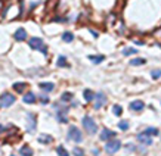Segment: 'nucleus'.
<instances>
[{
	"label": "nucleus",
	"mask_w": 161,
	"mask_h": 156,
	"mask_svg": "<svg viewBox=\"0 0 161 156\" xmlns=\"http://www.w3.org/2000/svg\"><path fill=\"white\" fill-rule=\"evenodd\" d=\"M28 44H30V47H31V49H34V50H39V52H41L43 55H47L46 43L41 39H39V37H33V39H30Z\"/></svg>",
	"instance_id": "nucleus-1"
},
{
	"label": "nucleus",
	"mask_w": 161,
	"mask_h": 156,
	"mask_svg": "<svg viewBox=\"0 0 161 156\" xmlns=\"http://www.w3.org/2000/svg\"><path fill=\"white\" fill-rule=\"evenodd\" d=\"M81 122H83L84 130H86L89 134H95L96 131H98V125H96V122H95V119L92 117H89V115H86V117L81 119Z\"/></svg>",
	"instance_id": "nucleus-2"
},
{
	"label": "nucleus",
	"mask_w": 161,
	"mask_h": 156,
	"mask_svg": "<svg viewBox=\"0 0 161 156\" xmlns=\"http://www.w3.org/2000/svg\"><path fill=\"white\" fill-rule=\"evenodd\" d=\"M68 139L76 141V143H81L83 141V134H81V131L77 127H70V130H68Z\"/></svg>",
	"instance_id": "nucleus-3"
},
{
	"label": "nucleus",
	"mask_w": 161,
	"mask_h": 156,
	"mask_svg": "<svg viewBox=\"0 0 161 156\" xmlns=\"http://www.w3.org/2000/svg\"><path fill=\"white\" fill-rule=\"evenodd\" d=\"M120 147H121V141H120V140H115V139H111L108 143H106L105 152L110 153V155H112V153H115V152L120 150Z\"/></svg>",
	"instance_id": "nucleus-4"
},
{
	"label": "nucleus",
	"mask_w": 161,
	"mask_h": 156,
	"mask_svg": "<svg viewBox=\"0 0 161 156\" xmlns=\"http://www.w3.org/2000/svg\"><path fill=\"white\" fill-rule=\"evenodd\" d=\"M15 96L11 94V93H3V94L0 96V106L2 108H9L15 103Z\"/></svg>",
	"instance_id": "nucleus-5"
},
{
	"label": "nucleus",
	"mask_w": 161,
	"mask_h": 156,
	"mask_svg": "<svg viewBox=\"0 0 161 156\" xmlns=\"http://www.w3.org/2000/svg\"><path fill=\"white\" fill-rule=\"evenodd\" d=\"M95 109H100L102 106L106 103V96L104 91H99V93H96V96H95Z\"/></svg>",
	"instance_id": "nucleus-6"
},
{
	"label": "nucleus",
	"mask_w": 161,
	"mask_h": 156,
	"mask_svg": "<svg viewBox=\"0 0 161 156\" xmlns=\"http://www.w3.org/2000/svg\"><path fill=\"white\" fill-rule=\"evenodd\" d=\"M27 119H28L27 130H28V131H34V128H36V124H37V121H36V115H34V113H31V112H28V113H27Z\"/></svg>",
	"instance_id": "nucleus-7"
},
{
	"label": "nucleus",
	"mask_w": 161,
	"mask_h": 156,
	"mask_svg": "<svg viewBox=\"0 0 161 156\" xmlns=\"http://www.w3.org/2000/svg\"><path fill=\"white\" fill-rule=\"evenodd\" d=\"M112 137H115V133L111 131V130H108V128L102 130V133H100V135H99V139L104 140V141H110Z\"/></svg>",
	"instance_id": "nucleus-8"
},
{
	"label": "nucleus",
	"mask_w": 161,
	"mask_h": 156,
	"mask_svg": "<svg viewBox=\"0 0 161 156\" xmlns=\"http://www.w3.org/2000/svg\"><path fill=\"white\" fill-rule=\"evenodd\" d=\"M138 141H140L142 145H146V146L152 145V139H151V135H148V134H145V133L138 134Z\"/></svg>",
	"instance_id": "nucleus-9"
},
{
	"label": "nucleus",
	"mask_w": 161,
	"mask_h": 156,
	"mask_svg": "<svg viewBox=\"0 0 161 156\" xmlns=\"http://www.w3.org/2000/svg\"><path fill=\"white\" fill-rule=\"evenodd\" d=\"M13 37H15V40H17V41H25V39H27V31H25L24 28H19V30H17V31H15Z\"/></svg>",
	"instance_id": "nucleus-10"
},
{
	"label": "nucleus",
	"mask_w": 161,
	"mask_h": 156,
	"mask_svg": "<svg viewBox=\"0 0 161 156\" xmlns=\"http://www.w3.org/2000/svg\"><path fill=\"white\" fill-rule=\"evenodd\" d=\"M144 108H145V103L142 100H134L130 103V109L134 112H140V111H144Z\"/></svg>",
	"instance_id": "nucleus-11"
},
{
	"label": "nucleus",
	"mask_w": 161,
	"mask_h": 156,
	"mask_svg": "<svg viewBox=\"0 0 161 156\" xmlns=\"http://www.w3.org/2000/svg\"><path fill=\"white\" fill-rule=\"evenodd\" d=\"M25 103H28V105H33L34 102H36V94H34L33 91H28V93H25L24 94V99H22Z\"/></svg>",
	"instance_id": "nucleus-12"
},
{
	"label": "nucleus",
	"mask_w": 161,
	"mask_h": 156,
	"mask_svg": "<svg viewBox=\"0 0 161 156\" xmlns=\"http://www.w3.org/2000/svg\"><path fill=\"white\" fill-rule=\"evenodd\" d=\"M39 87H40V89H43L45 91H47V93H49V91H52V90L55 89V84H53V83H40V84H39Z\"/></svg>",
	"instance_id": "nucleus-13"
},
{
	"label": "nucleus",
	"mask_w": 161,
	"mask_h": 156,
	"mask_svg": "<svg viewBox=\"0 0 161 156\" xmlns=\"http://www.w3.org/2000/svg\"><path fill=\"white\" fill-rule=\"evenodd\" d=\"M83 96H84V100L92 102V100L95 99V96H96V94H95V93L92 91V90L87 89V90H84V91H83Z\"/></svg>",
	"instance_id": "nucleus-14"
},
{
	"label": "nucleus",
	"mask_w": 161,
	"mask_h": 156,
	"mask_svg": "<svg viewBox=\"0 0 161 156\" xmlns=\"http://www.w3.org/2000/svg\"><path fill=\"white\" fill-rule=\"evenodd\" d=\"M27 89V84L25 83H15L13 84V90L17 93H24V90Z\"/></svg>",
	"instance_id": "nucleus-15"
},
{
	"label": "nucleus",
	"mask_w": 161,
	"mask_h": 156,
	"mask_svg": "<svg viewBox=\"0 0 161 156\" xmlns=\"http://www.w3.org/2000/svg\"><path fill=\"white\" fill-rule=\"evenodd\" d=\"M62 40H64L65 43H72V40H74V34L70 33V31H65V33L62 34Z\"/></svg>",
	"instance_id": "nucleus-16"
},
{
	"label": "nucleus",
	"mask_w": 161,
	"mask_h": 156,
	"mask_svg": "<svg viewBox=\"0 0 161 156\" xmlns=\"http://www.w3.org/2000/svg\"><path fill=\"white\" fill-rule=\"evenodd\" d=\"M52 135H47V134H41L39 137V141L40 143H45V145H49V143H52Z\"/></svg>",
	"instance_id": "nucleus-17"
},
{
	"label": "nucleus",
	"mask_w": 161,
	"mask_h": 156,
	"mask_svg": "<svg viewBox=\"0 0 161 156\" xmlns=\"http://www.w3.org/2000/svg\"><path fill=\"white\" fill-rule=\"evenodd\" d=\"M71 100H72V93L65 91V93H62L61 94V102L62 103H67V102H71Z\"/></svg>",
	"instance_id": "nucleus-18"
},
{
	"label": "nucleus",
	"mask_w": 161,
	"mask_h": 156,
	"mask_svg": "<svg viewBox=\"0 0 161 156\" xmlns=\"http://www.w3.org/2000/svg\"><path fill=\"white\" fill-rule=\"evenodd\" d=\"M145 59H142V57H134V59H132L130 61V65L132 67H139V65H145Z\"/></svg>",
	"instance_id": "nucleus-19"
},
{
	"label": "nucleus",
	"mask_w": 161,
	"mask_h": 156,
	"mask_svg": "<svg viewBox=\"0 0 161 156\" xmlns=\"http://www.w3.org/2000/svg\"><path fill=\"white\" fill-rule=\"evenodd\" d=\"M19 153H21V156H33V150L28 146H24L22 149L19 150Z\"/></svg>",
	"instance_id": "nucleus-20"
},
{
	"label": "nucleus",
	"mask_w": 161,
	"mask_h": 156,
	"mask_svg": "<svg viewBox=\"0 0 161 156\" xmlns=\"http://www.w3.org/2000/svg\"><path fill=\"white\" fill-rule=\"evenodd\" d=\"M144 133L148 134V135H158V128H154V127H148V128H145Z\"/></svg>",
	"instance_id": "nucleus-21"
},
{
	"label": "nucleus",
	"mask_w": 161,
	"mask_h": 156,
	"mask_svg": "<svg viewBox=\"0 0 161 156\" xmlns=\"http://www.w3.org/2000/svg\"><path fill=\"white\" fill-rule=\"evenodd\" d=\"M136 53H138V50H136L134 47H127V49H124V50H123V55H124V56L136 55Z\"/></svg>",
	"instance_id": "nucleus-22"
},
{
	"label": "nucleus",
	"mask_w": 161,
	"mask_h": 156,
	"mask_svg": "<svg viewBox=\"0 0 161 156\" xmlns=\"http://www.w3.org/2000/svg\"><path fill=\"white\" fill-rule=\"evenodd\" d=\"M104 59H105L104 56H93V55L89 56V61H92L93 63H100V62L104 61Z\"/></svg>",
	"instance_id": "nucleus-23"
},
{
	"label": "nucleus",
	"mask_w": 161,
	"mask_h": 156,
	"mask_svg": "<svg viewBox=\"0 0 161 156\" xmlns=\"http://www.w3.org/2000/svg\"><path fill=\"white\" fill-rule=\"evenodd\" d=\"M56 153H58L59 156H70L68 155V152H67V149L62 147V146H58V147H56Z\"/></svg>",
	"instance_id": "nucleus-24"
},
{
	"label": "nucleus",
	"mask_w": 161,
	"mask_h": 156,
	"mask_svg": "<svg viewBox=\"0 0 161 156\" xmlns=\"http://www.w3.org/2000/svg\"><path fill=\"white\" fill-rule=\"evenodd\" d=\"M112 112H114V115L120 117V115L123 113V108L120 105H114V106H112Z\"/></svg>",
	"instance_id": "nucleus-25"
},
{
	"label": "nucleus",
	"mask_w": 161,
	"mask_h": 156,
	"mask_svg": "<svg viewBox=\"0 0 161 156\" xmlns=\"http://www.w3.org/2000/svg\"><path fill=\"white\" fill-rule=\"evenodd\" d=\"M56 118H58V121L59 122H68V118L65 117V113H62V112H58V115H56Z\"/></svg>",
	"instance_id": "nucleus-26"
},
{
	"label": "nucleus",
	"mask_w": 161,
	"mask_h": 156,
	"mask_svg": "<svg viewBox=\"0 0 161 156\" xmlns=\"http://www.w3.org/2000/svg\"><path fill=\"white\" fill-rule=\"evenodd\" d=\"M118 128L123 130V131H127L129 130V122L127 121H120V122H118Z\"/></svg>",
	"instance_id": "nucleus-27"
},
{
	"label": "nucleus",
	"mask_w": 161,
	"mask_h": 156,
	"mask_svg": "<svg viewBox=\"0 0 161 156\" xmlns=\"http://www.w3.org/2000/svg\"><path fill=\"white\" fill-rule=\"evenodd\" d=\"M72 155L74 156H84V150L80 149V147H74V149H72Z\"/></svg>",
	"instance_id": "nucleus-28"
},
{
	"label": "nucleus",
	"mask_w": 161,
	"mask_h": 156,
	"mask_svg": "<svg viewBox=\"0 0 161 156\" xmlns=\"http://www.w3.org/2000/svg\"><path fill=\"white\" fill-rule=\"evenodd\" d=\"M58 67H68L67 59H65L64 56H59V57H58Z\"/></svg>",
	"instance_id": "nucleus-29"
},
{
	"label": "nucleus",
	"mask_w": 161,
	"mask_h": 156,
	"mask_svg": "<svg viewBox=\"0 0 161 156\" xmlns=\"http://www.w3.org/2000/svg\"><path fill=\"white\" fill-rule=\"evenodd\" d=\"M151 75H152V78H154V80H158V78L161 77V71H160V69H154V71L151 72Z\"/></svg>",
	"instance_id": "nucleus-30"
},
{
	"label": "nucleus",
	"mask_w": 161,
	"mask_h": 156,
	"mask_svg": "<svg viewBox=\"0 0 161 156\" xmlns=\"http://www.w3.org/2000/svg\"><path fill=\"white\" fill-rule=\"evenodd\" d=\"M39 99L41 100V103H43V105H47V103H49V97H46V96H40Z\"/></svg>",
	"instance_id": "nucleus-31"
},
{
	"label": "nucleus",
	"mask_w": 161,
	"mask_h": 156,
	"mask_svg": "<svg viewBox=\"0 0 161 156\" xmlns=\"http://www.w3.org/2000/svg\"><path fill=\"white\" fill-rule=\"evenodd\" d=\"M126 147H127V150H129V152H133L134 149H136V147H134V145H132V143H129V145L126 146Z\"/></svg>",
	"instance_id": "nucleus-32"
},
{
	"label": "nucleus",
	"mask_w": 161,
	"mask_h": 156,
	"mask_svg": "<svg viewBox=\"0 0 161 156\" xmlns=\"http://www.w3.org/2000/svg\"><path fill=\"white\" fill-rule=\"evenodd\" d=\"M3 130H5V128H3V127H2V125H0V131H3Z\"/></svg>",
	"instance_id": "nucleus-33"
}]
</instances>
